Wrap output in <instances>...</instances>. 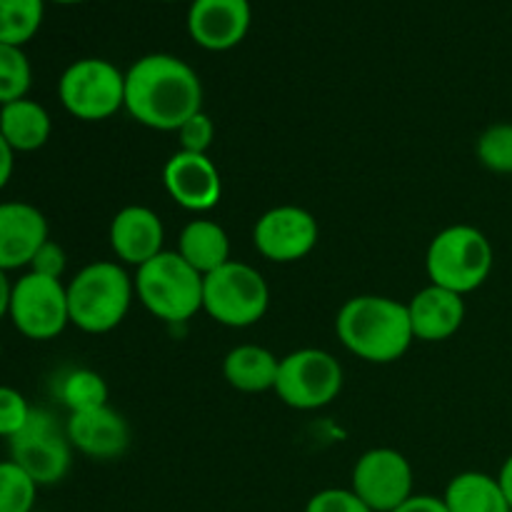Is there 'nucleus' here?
Masks as SVG:
<instances>
[{
  "mask_svg": "<svg viewBox=\"0 0 512 512\" xmlns=\"http://www.w3.org/2000/svg\"><path fill=\"white\" fill-rule=\"evenodd\" d=\"M320 238L318 220L298 205H278L258 218L253 243L270 263H298L308 258Z\"/></svg>",
  "mask_w": 512,
  "mask_h": 512,
  "instance_id": "f8f14e48",
  "label": "nucleus"
},
{
  "mask_svg": "<svg viewBox=\"0 0 512 512\" xmlns=\"http://www.w3.org/2000/svg\"><path fill=\"white\" fill-rule=\"evenodd\" d=\"M495 253L488 235L473 225H450L440 230L425 253V273L438 288L468 295L485 285L493 273Z\"/></svg>",
  "mask_w": 512,
  "mask_h": 512,
  "instance_id": "20e7f679",
  "label": "nucleus"
},
{
  "mask_svg": "<svg viewBox=\"0 0 512 512\" xmlns=\"http://www.w3.org/2000/svg\"><path fill=\"white\" fill-rule=\"evenodd\" d=\"M53 133L50 113L33 98H20L0 105V135L15 153H35Z\"/></svg>",
  "mask_w": 512,
  "mask_h": 512,
  "instance_id": "6ab92c4d",
  "label": "nucleus"
},
{
  "mask_svg": "<svg viewBox=\"0 0 512 512\" xmlns=\"http://www.w3.org/2000/svg\"><path fill=\"white\" fill-rule=\"evenodd\" d=\"M305 512H373L350 488H325L305 505Z\"/></svg>",
  "mask_w": 512,
  "mask_h": 512,
  "instance_id": "c756f323",
  "label": "nucleus"
},
{
  "mask_svg": "<svg viewBox=\"0 0 512 512\" xmlns=\"http://www.w3.org/2000/svg\"><path fill=\"white\" fill-rule=\"evenodd\" d=\"M178 255L200 275H208L230 263V238L215 220L195 218L180 230Z\"/></svg>",
  "mask_w": 512,
  "mask_h": 512,
  "instance_id": "aec40b11",
  "label": "nucleus"
},
{
  "mask_svg": "<svg viewBox=\"0 0 512 512\" xmlns=\"http://www.w3.org/2000/svg\"><path fill=\"white\" fill-rule=\"evenodd\" d=\"M38 485L13 460H0V512H35Z\"/></svg>",
  "mask_w": 512,
  "mask_h": 512,
  "instance_id": "a878e982",
  "label": "nucleus"
},
{
  "mask_svg": "<svg viewBox=\"0 0 512 512\" xmlns=\"http://www.w3.org/2000/svg\"><path fill=\"white\" fill-rule=\"evenodd\" d=\"M478 160L488 170L512 175V123H495L480 133L475 145Z\"/></svg>",
  "mask_w": 512,
  "mask_h": 512,
  "instance_id": "bb28decb",
  "label": "nucleus"
},
{
  "mask_svg": "<svg viewBox=\"0 0 512 512\" xmlns=\"http://www.w3.org/2000/svg\"><path fill=\"white\" fill-rule=\"evenodd\" d=\"M58 98L73 118L100 123L125 108V73L105 58H80L60 75Z\"/></svg>",
  "mask_w": 512,
  "mask_h": 512,
  "instance_id": "0eeeda50",
  "label": "nucleus"
},
{
  "mask_svg": "<svg viewBox=\"0 0 512 512\" xmlns=\"http://www.w3.org/2000/svg\"><path fill=\"white\" fill-rule=\"evenodd\" d=\"M65 435H68L73 450L93 460L120 458L130 445L128 420L110 405L70 413L68 423H65Z\"/></svg>",
  "mask_w": 512,
  "mask_h": 512,
  "instance_id": "dca6fc26",
  "label": "nucleus"
},
{
  "mask_svg": "<svg viewBox=\"0 0 512 512\" xmlns=\"http://www.w3.org/2000/svg\"><path fill=\"white\" fill-rule=\"evenodd\" d=\"M30 85H33V68L25 50L18 45L0 43V105L28 98Z\"/></svg>",
  "mask_w": 512,
  "mask_h": 512,
  "instance_id": "393cba45",
  "label": "nucleus"
},
{
  "mask_svg": "<svg viewBox=\"0 0 512 512\" xmlns=\"http://www.w3.org/2000/svg\"><path fill=\"white\" fill-rule=\"evenodd\" d=\"M175 133H178L180 150H185V153L208 155L210 145H213L215 140V123L205 110H200L193 118L185 120Z\"/></svg>",
  "mask_w": 512,
  "mask_h": 512,
  "instance_id": "c85d7f7f",
  "label": "nucleus"
},
{
  "mask_svg": "<svg viewBox=\"0 0 512 512\" xmlns=\"http://www.w3.org/2000/svg\"><path fill=\"white\" fill-rule=\"evenodd\" d=\"M273 390L288 408L320 410L343 390V365L328 350H293L280 358Z\"/></svg>",
  "mask_w": 512,
  "mask_h": 512,
  "instance_id": "6e6552de",
  "label": "nucleus"
},
{
  "mask_svg": "<svg viewBox=\"0 0 512 512\" xmlns=\"http://www.w3.org/2000/svg\"><path fill=\"white\" fill-rule=\"evenodd\" d=\"M163 185L170 198L190 213H208L223 198V178L208 155L178 150L163 168Z\"/></svg>",
  "mask_w": 512,
  "mask_h": 512,
  "instance_id": "ddd939ff",
  "label": "nucleus"
},
{
  "mask_svg": "<svg viewBox=\"0 0 512 512\" xmlns=\"http://www.w3.org/2000/svg\"><path fill=\"white\" fill-rule=\"evenodd\" d=\"M413 465L393 448H373L358 458L350 490L373 512H393L413 498Z\"/></svg>",
  "mask_w": 512,
  "mask_h": 512,
  "instance_id": "9b49d317",
  "label": "nucleus"
},
{
  "mask_svg": "<svg viewBox=\"0 0 512 512\" xmlns=\"http://www.w3.org/2000/svg\"><path fill=\"white\" fill-rule=\"evenodd\" d=\"M135 298V278L115 260H95L68 283L70 325L90 335L118 328Z\"/></svg>",
  "mask_w": 512,
  "mask_h": 512,
  "instance_id": "7ed1b4c3",
  "label": "nucleus"
},
{
  "mask_svg": "<svg viewBox=\"0 0 512 512\" xmlns=\"http://www.w3.org/2000/svg\"><path fill=\"white\" fill-rule=\"evenodd\" d=\"M8 318L23 338L35 343L55 340L70 325L68 285L28 270L10 290Z\"/></svg>",
  "mask_w": 512,
  "mask_h": 512,
  "instance_id": "1a4fd4ad",
  "label": "nucleus"
},
{
  "mask_svg": "<svg viewBox=\"0 0 512 512\" xmlns=\"http://www.w3.org/2000/svg\"><path fill=\"white\" fill-rule=\"evenodd\" d=\"M280 360L263 345H238L223 360V375L240 393H265L275 388Z\"/></svg>",
  "mask_w": 512,
  "mask_h": 512,
  "instance_id": "412c9836",
  "label": "nucleus"
},
{
  "mask_svg": "<svg viewBox=\"0 0 512 512\" xmlns=\"http://www.w3.org/2000/svg\"><path fill=\"white\" fill-rule=\"evenodd\" d=\"M135 295L153 318L188 323L203 310V275L190 268L178 250H163L135 273Z\"/></svg>",
  "mask_w": 512,
  "mask_h": 512,
  "instance_id": "39448f33",
  "label": "nucleus"
},
{
  "mask_svg": "<svg viewBox=\"0 0 512 512\" xmlns=\"http://www.w3.org/2000/svg\"><path fill=\"white\" fill-rule=\"evenodd\" d=\"M30 413L33 408L20 390L0 385V438H15L30 420Z\"/></svg>",
  "mask_w": 512,
  "mask_h": 512,
  "instance_id": "cd10ccee",
  "label": "nucleus"
},
{
  "mask_svg": "<svg viewBox=\"0 0 512 512\" xmlns=\"http://www.w3.org/2000/svg\"><path fill=\"white\" fill-rule=\"evenodd\" d=\"M125 110L145 128L175 133L203 110L200 75L175 55H143L125 73Z\"/></svg>",
  "mask_w": 512,
  "mask_h": 512,
  "instance_id": "f257e3e1",
  "label": "nucleus"
},
{
  "mask_svg": "<svg viewBox=\"0 0 512 512\" xmlns=\"http://www.w3.org/2000/svg\"><path fill=\"white\" fill-rule=\"evenodd\" d=\"M0 355H3V345H0Z\"/></svg>",
  "mask_w": 512,
  "mask_h": 512,
  "instance_id": "e433bc0d",
  "label": "nucleus"
},
{
  "mask_svg": "<svg viewBox=\"0 0 512 512\" xmlns=\"http://www.w3.org/2000/svg\"><path fill=\"white\" fill-rule=\"evenodd\" d=\"M65 268H68V255H65V250L60 248L55 240H45L43 245H40V250L35 253L33 263H30V273H38V275H45V278H55L60 280L63 278Z\"/></svg>",
  "mask_w": 512,
  "mask_h": 512,
  "instance_id": "7c9ffc66",
  "label": "nucleus"
},
{
  "mask_svg": "<svg viewBox=\"0 0 512 512\" xmlns=\"http://www.w3.org/2000/svg\"><path fill=\"white\" fill-rule=\"evenodd\" d=\"M495 478H498L500 488H503L505 498H508V503H510V508H512V455H508V458H505L503 468H500V473L495 475Z\"/></svg>",
  "mask_w": 512,
  "mask_h": 512,
  "instance_id": "72a5a7b5",
  "label": "nucleus"
},
{
  "mask_svg": "<svg viewBox=\"0 0 512 512\" xmlns=\"http://www.w3.org/2000/svg\"><path fill=\"white\" fill-rule=\"evenodd\" d=\"M48 240V220L35 205L23 200L0 203V270L30 268L40 245Z\"/></svg>",
  "mask_w": 512,
  "mask_h": 512,
  "instance_id": "2eb2a0df",
  "label": "nucleus"
},
{
  "mask_svg": "<svg viewBox=\"0 0 512 512\" xmlns=\"http://www.w3.org/2000/svg\"><path fill=\"white\" fill-rule=\"evenodd\" d=\"M248 0H193L188 10V33L200 48L223 53L245 40L250 30Z\"/></svg>",
  "mask_w": 512,
  "mask_h": 512,
  "instance_id": "4468645a",
  "label": "nucleus"
},
{
  "mask_svg": "<svg viewBox=\"0 0 512 512\" xmlns=\"http://www.w3.org/2000/svg\"><path fill=\"white\" fill-rule=\"evenodd\" d=\"M410 325L415 340L423 343H443L450 340L465 323V300L453 290L438 288L430 283L408 303Z\"/></svg>",
  "mask_w": 512,
  "mask_h": 512,
  "instance_id": "a211bd4d",
  "label": "nucleus"
},
{
  "mask_svg": "<svg viewBox=\"0 0 512 512\" xmlns=\"http://www.w3.org/2000/svg\"><path fill=\"white\" fill-rule=\"evenodd\" d=\"M50 3H58V5H75V3H85V0H50Z\"/></svg>",
  "mask_w": 512,
  "mask_h": 512,
  "instance_id": "c9c22d12",
  "label": "nucleus"
},
{
  "mask_svg": "<svg viewBox=\"0 0 512 512\" xmlns=\"http://www.w3.org/2000/svg\"><path fill=\"white\" fill-rule=\"evenodd\" d=\"M10 290H13V283H10L8 273H3V270H0V320L8 318Z\"/></svg>",
  "mask_w": 512,
  "mask_h": 512,
  "instance_id": "f704fd0d",
  "label": "nucleus"
},
{
  "mask_svg": "<svg viewBox=\"0 0 512 512\" xmlns=\"http://www.w3.org/2000/svg\"><path fill=\"white\" fill-rule=\"evenodd\" d=\"M43 13L45 0H0V43L23 48L43 25Z\"/></svg>",
  "mask_w": 512,
  "mask_h": 512,
  "instance_id": "5701e85b",
  "label": "nucleus"
},
{
  "mask_svg": "<svg viewBox=\"0 0 512 512\" xmlns=\"http://www.w3.org/2000/svg\"><path fill=\"white\" fill-rule=\"evenodd\" d=\"M393 512H450V510L448 505L443 503V498H435V495H413L408 503H403Z\"/></svg>",
  "mask_w": 512,
  "mask_h": 512,
  "instance_id": "2f4dec72",
  "label": "nucleus"
},
{
  "mask_svg": "<svg viewBox=\"0 0 512 512\" xmlns=\"http://www.w3.org/2000/svg\"><path fill=\"white\" fill-rule=\"evenodd\" d=\"M335 330L348 353L375 365L400 360L415 340L408 305L388 295L350 298L338 310Z\"/></svg>",
  "mask_w": 512,
  "mask_h": 512,
  "instance_id": "f03ea898",
  "label": "nucleus"
},
{
  "mask_svg": "<svg viewBox=\"0 0 512 512\" xmlns=\"http://www.w3.org/2000/svg\"><path fill=\"white\" fill-rule=\"evenodd\" d=\"M268 305L270 288L253 265L230 260L223 268L203 275V310L215 323L250 328L265 318Z\"/></svg>",
  "mask_w": 512,
  "mask_h": 512,
  "instance_id": "423d86ee",
  "label": "nucleus"
},
{
  "mask_svg": "<svg viewBox=\"0 0 512 512\" xmlns=\"http://www.w3.org/2000/svg\"><path fill=\"white\" fill-rule=\"evenodd\" d=\"M163 3H173V0H163Z\"/></svg>",
  "mask_w": 512,
  "mask_h": 512,
  "instance_id": "4c0bfd02",
  "label": "nucleus"
},
{
  "mask_svg": "<svg viewBox=\"0 0 512 512\" xmlns=\"http://www.w3.org/2000/svg\"><path fill=\"white\" fill-rule=\"evenodd\" d=\"M8 448L10 460L20 465L38 488L60 483L73 463V445L65 435V425L40 408H33L25 428L8 440Z\"/></svg>",
  "mask_w": 512,
  "mask_h": 512,
  "instance_id": "9d476101",
  "label": "nucleus"
},
{
  "mask_svg": "<svg viewBox=\"0 0 512 512\" xmlns=\"http://www.w3.org/2000/svg\"><path fill=\"white\" fill-rule=\"evenodd\" d=\"M13 170H15V150L10 148L8 140L0 135V190L10 183V178H13Z\"/></svg>",
  "mask_w": 512,
  "mask_h": 512,
  "instance_id": "473e14b6",
  "label": "nucleus"
},
{
  "mask_svg": "<svg viewBox=\"0 0 512 512\" xmlns=\"http://www.w3.org/2000/svg\"><path fill=\"white\" fill-rule=\"evenodd\" d=\"M60 400L70 413L103 408V405H108V383L95 370H70L60 383Z\"/></svg>",
  "mask_w": 512,
  "mask_h": 512,
  "instance_id": "b1692460",
  "label": "nucleus"
},
{
  "mask_svg": "<svg viewBox=\"0 0 512 512\" xmlns=\"http://www.w3.org/2000/svg\"><path fill=\"white\" fill-rule=\"evenodd\" d=\"M110 248L120 263L140 268L163 253L165 228L158 213L145 205H128L118 210L108 230Z\"/></svg>",
  "mask_w": 512,
  "mask_h": 512,
  "instance_id": "f3484780",
  "label": "nucleus"
},
{
  "mask_svg": "<svg viewBox=\"0 0 512 512\" xmlns=\"http://www.w3.org/2000/svg\"><path fill=\"white\" fill-rule=\"evenodd\" d=\"M450 512H512L498 478L478 470L458 473L443 493Z\"/></svg>",
  "mask_w": 512,
  "mask_h": 512,
  "instance_id": "4be33fe9",
  "label": "nucleus"
}]
</instances>
